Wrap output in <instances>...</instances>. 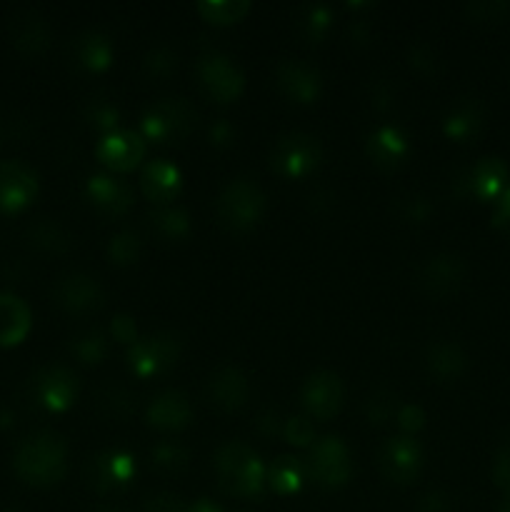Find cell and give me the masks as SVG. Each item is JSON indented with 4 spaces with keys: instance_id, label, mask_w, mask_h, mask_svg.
Wrapping results in <instances>:
<instances>
[{
    "instance_id": "obj_8",
    "label": "cell",
    "mask_w": 510,
    "mask_h": 512,
    "mask_svg": "<svg viewBox=\"0 0 510 512\" xmlns=\"http://www.w3.org/2000/svg\"><path fill=\"white\" fill-rule=\"evenodd\" d=\"M135 458L120 448L100 450L85 463V480L98 493H118L135 480Z\"/></svg>"
},
{
    "instance_id": "obj_50",
    "label": "cell",
    "mask_w": 510,
    "mask_h": 512,
    "mask_svg": "<svg viewBox=\"0 0 510 512\" xmlns=\"http://www.w3.org/2000/svg\"><path fill=\"white\" fill-rule=\"evenodd\" d=\"M395 420H398V425L405 430V433H418V430L425 425V413L420 405H413V403L400 405L398 418Z\"/></svg>"
},
{
    "instance_id": "obj_41",
    "label": "cell",
    "mask_w": 510,
    "mask_h": 512,
    "mask_svg": "<svg viewBox=\"0 0 510 512\" xmlns=\"http://www.w3.org/2000/svg\"><path fill=\"white\" fill-rule=\"evenodd\" d=\"M283 438L295 448H310L315 445V425L308 415H295L283 425Z\"/></svg>"
},
{
    "instance_id": "obj_47",
    "label": "cell",
    "mask_w": 510,
    "mask_h": 512,
    "mask_svg": "<svg viewBox=\"0 0 510 512\" xmlns=\"http://www.w3.org/2000/svg\"><path fill=\"white\" fill-rule=\"evenodd\" d=\"M235 138H238V130H235V125L228 118H218L210 125L208 140L215 148H230L235 143Z\"/></svg>"
},
{
    "instance_id": "obj_57",
    "label": "cell",
    "mask_w": 510,
    "mask_h": 512,
    "mask_svg": "<svg viewBox=\"0 0 510 512\" xmlns=\"http://www.w3.org/2000/svg\"><path fill=\"white\" fill-rule=\"evenodd\" d=\"M98 512H120L118 508H100Z\"/></svg>"
},
{
    "instance_id": "obj_30",
    "label": "cell",
    "mask_w": 510,
    "mask_h": 512,
    "mask_svg": "<svg viewBox=\"0 0 510 512\" xmlns=\"http://www.w3.org/2000/svg\"><path fill=\"white\" fill-rule=\"evenodd\" d=\"M305 475H308V470H305L303 460L293 458V455H283V458H278L268 468L265 483H268L270 490H275L278 495H295L303 488Z\"/></svg>"
},
{
    "instance_id": "obj_12",
    "label": "cell",
    "mask_w": 510,
    "mask_h": 512,
    "mask_svg": "<svg viewBox=\"0 0 510 512\" xmlns=\"http://www.w3.org/2000/svg\"><path fill=\"white\" fill-rule=\"evenodd\" d=\"M508 183V165L500 158H483L455 175L453 185H458L460 195H475L480 200H498Z\"/></svg>"
},
{
    "instance_id": "obj_45",
    "label": "cell",
    "mask_w": 510,
    "mask_h": 512,
    "mask_svg": "<svg viewBox=\"0 0 510 512\" xmlns=\"http://www.w3.org/2000/svg\"><path fill=\"white\" fill-rule=\"evenodd\" d=\"M255 430H258L260 435H265V438H273V435L283 433V415H280V410L275 408H263L258 415H255Z\"/></svg>"
},
{
    "instance_id": "obj_9",
    "label": "cell",
    "mask_w": 510,
    "mask_h": 512,
    "mask_svg": "<svg viewBox=\"0 0 510 512\" xmlns=\"http://www.w3.org/2000/svg\"><path fill=\"white\" fill-rule=\"evenodd\" d=\"M310 475L323 488H343L353 475V460H350L348 445L335 435L318 440L310 453Z\"/></svg>"
},
{
    "instance_id": "obj_33",
    "label": "cell",
    "mask_w": 510,
    "mask_h": 512,
    "mask_svg": "<svg viewBox=\"0 0 510 512\" xmlns=\"http://www.w3.org/2000/svg\"><path fill=\"white\" fill-rule=\"evenodd\" d=\"M70 353L85 365L103 363L108 355V335L98 328H85L70 338Z\"/></svg>"
},
{
    "instance_id": "obj_4",
    "label": "cell",
    "mask_w": 510,
    "mask_h": 512,
    "mask_svg": "<svg viewBox=\"0 0 510 512\" xmlns=\"http://www.w3.org/2000/svg\"><path fill=\"white\" fill-rule=\"evenodd\" d=\"M198 120V110L185 98H163L145 110L140 120V135L153 143H180L190 135Z\"/></svg>"
},
{
    "instance_id": "obj_32",
    "label": "cell",
    "mask_w": 510,
    "mask_h": 512,
    "mask_svg": "<svg viewBox=\"0 0 510 512\" xmlns=\"http://www.w3.org/2000/svg\"><path fill=\"white\" fill-rule=\"evenodd\" d=\"M95 408L108 420H125L135 413V395L123 385H105L95 395Z\"/></svg>"
},
{
    "instance_id": "obj_23",
    "label": "cell",
    "mask_w": 510,
    "mask_h": 512,
    "mask_svg": "<svg viewBox=\"0 0 510 512\" xmlns=\"http://www.w3.org/2000/svg\"><path fill=\"white\" fill-rule=\"evenodd\" d=\"M140 188L153 203L170 205L183 190V175L170 160L155 158L140 173Z\"/></svg>"
},
{
    "instance_id": "obj_5",
    "label": "cell",
    "mask_w": 510,
    "mask_h": 512,
    "mask_svg": "<svg viewBox=\"0 0 510 512\" xmlns=\"http://www.w3.org/2000/svg\"><path fill=\"white\" fill-rule=\"evenodd\" d=\"M180 348H183V340L173 330H158V333L138 338L128 348L130 373L143 380L168 373L178 363Z\"/></svg>"
},
{
    "instance_id": "obj_26",
    "label": "cell",
    "mask_w": 510,
    "mask_h": 512,
    "mask_svg": "<svg viewBox=\"0 0 510 512\" xmlns=\"http://www.w3.org/2000/svg\"><path fill=\"white\" fill-rule=\"evenodd\" d=\"M465 365H468V358H465L463 348L458 343H450V340L430 343L428 353H425V368L433 378L443 380V383L460 378Z\"/></svg>"
},
{
    "instance_id": "obj_34",
    "label": "cell",
    "mask_w": 510,
    "mask_h": 512,
    "mask_svg": "<svg viewBox=\"0 0 510 512\" xmlns=\"http://www.w3.org/2000/svg\"><path fill=\"white\" fill-rule=\"evenodd\" d=\"M83 120L88 128L103 130L105 135L113 133V130H118L115 125H118L120 120L118 103H115L113 98H108V95H93V98L85 100Z\"/></svg>"
},
{
    "instance_id": "obj_28",
    "label": "cell",
    "mask_w": 510,
    "mask_h": 512,
    "mask_svg": "<svg viewBox=\"0 0 510 512\" xmlns=\"http://www.w3.org/2000/svg\"><path fill=\"white\" fill-rule=\"evenodd\" d=\"M148 228L155 238L165 240V243H175V240L188 238L190 215L180 205H158L148 213Z\"/></svg>"
},
{
    "instance_id": "obj_42",
    "label": "cell",
    "mask_w": 510,
    "mask_h": 512,
    "mask_svg": "<svg viewBox=\"0 0 510 512\" xmlns=\"http://www.w3.org/2000/svg\"><path fill=\"white\" fill-rule=\"evenodd\" d=\"M408 63L413 65V70H418L420 75L430 78V75H438L440 70V58L428 43H413L408 48Z\"/></svg>"
},
{
    "instance_id": "obj_52",
    "label": "cell",
    "mask_w": 510,
    "mask_h": 512,
    "mask_svg": "<svg viewBox=\"0 0 510 512\" xmlns=\"http://www.w3.org/2000/svg\"><path fill=\"white\" fill-rule=\"evenodd\" d=\"M493 223H495V228H500L503 233L510 235V188H505L503 195L495 200Z\"/></svg>"
},
{
    "instance_id": "obj_40",
    "label": "cell",
    "mask_w": 510,
    "mask_h": 512,
    "mask_svg": "<svg viewBox=\"0 0 510 512\" xmlns=\"http://www.w3.org/2000/svg\"><path fill=\"white\" fill-rule=\"evenodd\" d=\"M140 255V238L133 230H120L108 240V258L115 265H133Z\"/></svg>"
},
{
    "instance_id": "obj_21",
    "label": "cell",
    "mask_w": 510,
    "mask_h": 512,
    "mask_svg": "<svg viewBox=\"0 0 510 512\" xmlns=\"http://www.w3.org/2000/svg\"><path fill=\"white\" fill-rule=\"evenodd\" d=\"M365 153H368V158L373 160L378 168H398L410 153L408 135H405V130L398 128V125H380V128L373 130V133L368 135V140H365Z\"/></svg>"
},
{
    "instance_id": "obj_19",
    "label": "cell",
    "mask_w": 510,
    "mask_h": 512,
    "mask_svg": "<svg viewBox=\"0 0 510 512\" xmlns=\"http://www.w3.org/2000/svg\"><path fill=\"white\" fill-rule=\"evenodd\" d=\"M85 198L103 215H123L133 205V188L115 173H98L85 183Z\"/></svg>"
},
{
    "instance_id": "obj_44",
    "label": "cell",
    "mask_w": 510,
    "mask_h": 512,
    "mask_svg": "<svg viewBox=\"0 0 510 512\" xmlns=\"http://www.w3.org/2000/svg\"><path fill=\"white\" fill-rule=\"evenodd\" d=\"M493 483L510 493V440H503L493 458Z\"/></svg>"
},
{
    "instance_id": "obj_15",
    "label": "cell",
    "mask_w": 510,
    "mask_h": 512,
    "mask_svg": "<svg viewBox=\"0 0 510 512\" xmlns=\"http://www.w3.org/2000/svg\"><path fill=\"white\" fill-rule=\"evenodd\" d=\"M420 288L433 298H450L465 283V263L455 253H438L425 260L418 275Z\"/></svg>"
},
{
    "instance_id": "obj_16",
    "label": "cell",
    "mask_w": 510,
    "mask_h": 512,
    "mask_svg": "<svg viewBox=\"0 0 510 512\" xmlns=\"http://www.w3.org/2000/svg\"><path fill=\"white\" fill-rule=\"evenodd\" d=\"M95 155L113 173H128L143 160L145 140L143 135L133 133V130H113L98 140Z\"/></svg>"
},
{
    "instance_id": "obj_53",
    "label": "cell",
    "mask_w": 510,
    "mask_h": 512,
    "mask_svg": "<svg viewBox=\"0 0 510 512\" xmlns=\"http://www.w3.org/2000/svg\"><path fill=\"white\" fill-rule=\"evenodd\" d=\"M373 105L378 110H390L395 105V88L388 80H378L373 85Z\"/></svg>"
},
{
    "instance_id": "obj_14",
    "label": "cell",
    "mask_w": 510,
    "mask_h": 512,
    "mask_svg": "<svg viewBox=\"0 0 510 512\" xmlns=\"http://www.w3.org/2000/svg\"><path fill=\"white\" fill-rule=\"evenodd\" d=\"M275 83L283 90V95L300 105L315 103L323 93V75L305 60H280L275 68Z\"/></svg>"
},
{
    "instance_id": "obj_1",
    "label": "cell",
    "mask_w": 510,
    "mask_h": 512,
    "mask_svg": "<svg viewBox=\"0 0 510 512\" xmlns=\"http://www.w3.org/2000/svg\"><path fill=\"white\" fill-rule=\"evenodd\" d=\"M13 465L25 483L48 488V485L63 480L65 470H68V448L58 433L38 430L20 440L13 455Z\"/></svg>"
},
{
    "instance_id": "obj_25",
    "label": "cell",
    "mask_w": 510,
    "mask_h": 512,
    "mask_svg": "<svg viewBox=\"0 0 510 512\" xmlns=\"http://www.w3.org/2000/svg\"><path fill=\"white\" fill-rule=\"evenodd\" d=\"M73 58L83 70L100 73L113 63V43L100 30H83L73 38Z\"/></svg>"
},
{
    "instance_id": "obj_27",
    "label": "cell",
    "mask_w": 510,
    "mask_h": 512,
    "mask_svg": "<svg viewBox=\"0 0 510 512\" xmlns=\"http://www.w3.org/2000/svg\"><path fill=\"white\" fill-rule=\"evenodd\" d=\"M30 308L18 295L0 293V345H15L28 335Z\"/></svg>"
},
{
    "instance_id": "obj_10",
    "label": "cell",
    "mask_w": 510,
    "mask_h": 512,
    "mask_svg": "<svg viewBox=\"0 0 510 512\" xmlns=\"http://www.w3.org/2000/svg\"><path fill=\"white\" fill-rule=\"evenodd\" d=\"M423 463V448L410 435H395V438L385 440L378 453V465L383 475L398 485H408L418 480Z\"/></svg>"
},
{
    "instance_id": "obj_48",
    "label": "cell",
    "mask_w": 510,
    "mask_h": 512,
    "mask_svg": "<svg viewBox=\"0 0 510 512\" xmlns=\"http://www.w3.org/2000/svg\"><path fill=\"white\" fill-rule=\"evenodd\" d=\"M430 213H433V205H430L428 198H423V195H413V198L405 200L403 208H400V215H403L405 220H410V223H425V220L430 218Z\"/></svg>"
},
{
    "instance_id": "obj_20",
    "label": "cell",
    "mask_w": 510,
    "mask_h": 512,
    "mask_svg": "<svg viewBox=\"0 0 510 512\" xmlns=\"http://www.w3.org/2000/svg\"><path fill=\"white\" fill-rule=\"evenodd\" d=\"M148 423L163 433H178L193 418V405L180 390H163L148 403Z\"/></svg>"
},
{
    "instance_id": "obj_17",
    "label": "cell",
    "mask_w": 510,
    "mask_h": 512,
    "mask_svg": "<svg viewBox=\"0 0 510 512\" xmlns=\"http://www.w3.org/2000/svg\"><path fill=\"white\" fill-rule=\"evenodd\" d=\"M55 300H58L60 308H65L68 313H93L100 310L105 303V290L103 285L95 278L85 273H68L58 280L55 285Z\"/></svg>"
},
{
    "instance_id": "obj_55",
    "label": "cell",
    "mask_w": 510,
    "mask_h": 512,
    "mask_svg": "<svg viewBox=\"0 0 510 512\" xmlns=\"http://www.w3.org/2000/svg\"><path fill=\"white\" fill-rule=\"evenodd\" d=\"M185 512H223V508H220L215 500L200 498V500H195L193 505H188V510H185Z\"/></svg>"
},
{
    "instance_id": "obj_13",
    "label": "cell",
    "mask_w": 510,
    "mask_h": 512,
    "mask_svg": "<svg viewBox=\"0 0 510 512\" xmlns=\"http://www.w3.org/2000/svg\"><path fill=\"white\" fill-rule=\"evenodd\" d=\"M300 403H303L308 418L330 420L343 405V383L330 370H318L308 375L300 388Z\"/></svg>"
},
{
    "instance_id": "obj_37",
    "label": "cell",
    "mask_w": 510,
    "mask_h": 512,
    "mask_svg": "<svg viewBox=\"0 0 510 512\" xmlns=\"http://www.w3.org/2000/svg\"><path fill=\"white\" fill-rule=\"evenodd\" d=\"M398 395L388 388H378L365 400V418L370 425H385L393 418H398Z\"/></svg>"
},
{
    "instance_id": "obj_22",
    "label": "cell",
    "mask_w": 510,
    "mask_h": 512,
    "mask_svg": "<svg viewBox=\"0 0 510 512\" xmlns=\"http://www.w3.org/2000/svg\"><path fill=\"white\" fill-rule=\"evenodd\" d=\"M205 390H208V400L215 408L233 413V410L243 408L250 388L243 370H238L235 365H223V368H218L210 375Z\"/></svg>"
},
{
    "instance_id": "obj_51",
    "label": "cell",
    "mask_w": 510,
    "mask_h": 512,
    "mask_svg": "<svg viewBox=\"0 0 510 512\" xmlns=\"http://www.w3.org/2000/svg\"><path fill=\"white\" fill-rule=\"evenodd\" d=\"M453 510H455L453 498H450L448 493H443V490H430V493H425L418 503V512H453Z\"/></svg>"
},
{
    "instance_id": "obj_29",
    "label": "cell",
    "mask_w": 510,
    "mask_h": 512,
    "mask_svg": "<svg viewBox=\"0 0 510 512\" xmlns=\"http://www.w3.org/2000/svg\"><path fill=\"white\" fill-rule=\"evenodd\" d=\"M10 35H13V43L23 53H38V50L48 45L50 28L43 20V15H38L35 10H23L10 23Z\"/></svg>"
},
{
    "instance_id": "obj_24",
    "label": "cell",
    "mask_w": 510,
    "mask_h": 512,
    "mask_svg": "<svg viewBox=\"0 0 510 512\" xmlns=\"http://www.w3.org/2000/svg\"><path fill=\"white\" fill-rule=\"evenodd\" d=\"M485 125V108L478 98H460L443 118V130L455 143H470Z\"/></svg>"
},
{
    "instance_id": "obj_31",
    "label": "cell",
    "mask_w": 510,
    "mask_h": 512,
    "mask_svg": "<svg viewBox=\"0 0 510 512\" xmlns=\"http://www.w3.org/2000/svg\"><path fill=\"white\" fill-rule=\"evenodd\" d=\"M295 25L308 43H320L333 28V10L323 3H305L295 10Z\"/></svg>"
},
{
    "instance_id": "obj_43",
    "label": "cell",
    "mask_w": 510,
    "mask_h": 512,
    "mask_svg": "<svg viewBox=\"0 0 510 512\" xmlns=\"http://www.w3.org/2000/svg\"><path fill=\"white\" fill-rule=\"evenodd\" d=\"M465 13L475 20H503L510 13V3L505 0H473L465 5Z\"/></svg>"
},
{
    "instance_id": "obj_49",
    "label": "cell",
    "mask_w": 510,
    "mask_h": 512,
    "mask_svg": "<svg viewBox=\"0 0 510 512\" xmlns=\"http://www.w3.org/2000/svg\"><path fill=\"white\" fill-rule=\"evenodd\" d=\"M110 335H113L115 340H120V343H125L130 348V345L135 343V340L140 338L138 335V325H135V320L130 318V315H115L113 323H110Z\"/></svg>"
},
{
    "instance_id": "obj_46",
    "label": "cell",
    "mask_w": 510,
    "mask_h": 512,
    "mask_svg": "<svg viewBox=\"0 0 510 512\" xmlns=\"http://www.w3.org/2000/svg\"><path fill=\"white\" fill-rule=\"evenodd\" d=\"M188 505L173 493H158V495H150L148 500L143 503V510L140 512H185Z\"/></svg>"
},
{
    "instance_id": "obj_39",
    "label": "cell",
    "mask_w": 510,
    "mask_h": 512,
    "mask_svg": "<svg viewBox=\"0 0 510 512\" xmlns=\"http://www.w3.org/2000/svg\"><path fill=\"white\" fill-rule=\"evenodd\" d=\"M33 240L38 248L48 250V253H65L70 248V235L65 233L63 225H58L55 220H40L33 225Z\"/></svg>"
},
{
    "instance_id": "obj_18",
    "label": "cell",
    "mask_w": 510,
    "mask_h": 512,
    "mask_svg": "<svg viewBox=\"0 0 510 512\" xmlns=\"http://www.w3.org/2000/svg\"><path fill=\"white\" fill-rule=\"evenodd\" d=\"M38 193V175L20 160L0 163V210L15 213L25 208Z\"/></svg>"
},
{
    "instance_id": "obj_11",
    "label": "cell",
    "mask_w": 510,
    "mask_h": 512,
    "mask_svg": "<svg viewBox=\"0 0 510 512\" xmlns=\"http://www.w3.org/2000/svg\"><path fill=\"white\" fill-rule=\"evenodd\" d=\"M78 375L63 365H48V368L38 370L33 378V398L40 408L50 410V413H60V410L70 408L78 398Z\"/></svg>"
},
{
    "instance_id": "obj_35",
    "label": "cell",
    "mask_w": 510,
    "mask_h": 512,
    "mask_svg": "<svg viewBox=\"0 0 510 512\" xmlns=\"http://www.w3.org/2000/svg\"><path fill=\"white\" fill-rule=\"evenodd\" d=\"M188 460V450L180 443H175V440H163V443L155 445L153 453H150V465H153V470H158V473L163 475L183 473V470L188 468Z\"/></svg>"
},
{
    "instance_id": "obj_7",
    "label": "cell",
    "mask_w": 510,
    "mask_h": 512,
    "mask_svg": "<svg viewBox=\"0 0 510 512\" xmlns=\"http://www.w3.org/2000/svg\"><path fill=\"white\" fill-rule=\"evenodd\" d=\"M198 80L200 88L208 98H213L215 103H230V100L238 98L245 88L243 70L233 63L225 53L220 50H205L198 58Z\"/></svg>"
},
{
    "instance_id": "obj_6",
    "label": "cell",
    "mask_w": 510,
    "mask_h": 512,
    "mask_svg": "<svg viewBox=\"0 0 510 512\" xmlns=\"http://www.w3.org/2000/svg\"><path fill=\"white\" fill-rule=\"evenodd\" d=\"M320 155H323V148L315 135L290 130V133L280 135L270 148V165L283 178H305L318 168Z\"/></svg>"
},
{
    "instance_id": "obj_36",
    "label": "cell",
    "mask_w": 510,
    "mask_h": 512,
    "mask_svg": "<svg viewBox=\"0 0 510 512\" xmlns=\"http://www.w3.org/2000/svg\"><path fill=\"white\" fill-rule=\"evenodd\" d=\"M248 10V0H203V3H198V13L203 15L205 20L218 25L238 23Z\"/></svg>"
},
{
    "instance_id": "obj_54",
    "label": "cell",
    "mask_w": 510,
    "mask_h": 512,
    "mask_svg": "<svg viewBox=\"0 0 510 512\" xmlns=\"http://www.w3.org/2000/svg\"><path fill=\"white\" fill-rule=\"evenodd\" d=\"M350 43L353 45H368L370 43V25L363 23V20H355L348 28Z\"/></svg>"
},
{
    "instance_id": "obj_56",
    "label": "cell",
    "mask_w": 510,
    "mask_h": 512,
    "mask_svg": "<svg viewBox=\"0 0 510 512\" xmlns=\"http://www.w3.org/2000/svg\"><path fill=\"white\" fill-rule=\"evenodd\" d=\"M498 512H510V498L508 500H505V503L503 505H500V510Z\"/></svg>"
},
{
    "instance_id": "obj_38",
    "label": "cell",
    "mask_w": 510,
    "mask_h": 512,
    "mask_svg": "<svg viewBox=\"0 0 510 512\" xmlns=\"http://www.w3.org/2000/svg\"><path fill=\"white\" fill-rule=\"evenodd\" d=\"M178 70V53L170 45H155L145 53L143 73L153 80H165Z\"/></svg>"
},
{
    "instance_id": "obj_2",
    "label": "cell",
    "mask_w": 510,
    "mask_h": 512,
    "mask_svg": "<svg viewBox=\"0 0 510 512\" xmlns=\"http://www.w3.org/2000/svg\"><path fill=\"white\" fill-rule=\"evenodd\" d=\"M220 488L235 498H258L265 488V468L258 453L240 440H228L213 455Z\"/></svg>"
},
{
    "instance_id": "obj_3",
    "label": "cell",
    "mask_w": 510,
    "mask_h": 512,
    "mask_svg": "<svg viewBox=\"0 0 510 512\" xmlns=\"http://www.w3.org/2000/svg\"><path fill=\"white\" fill-rule=\"evenodd\" d=\"M218 220L230 233H245L255 228L265 213V193L258 183L250 178H235L220 190L218 203Z\"/></svg>"
}]
</instances>
